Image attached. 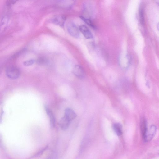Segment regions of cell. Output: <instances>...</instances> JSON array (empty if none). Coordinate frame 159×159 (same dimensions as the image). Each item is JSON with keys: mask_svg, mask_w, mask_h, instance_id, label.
Here are the masks:
<instances>
[{"mask_svg": "<svg viewBox=\"0 0 159 159\" xmlns=\"http://www.w3.org/2000/svg\"><path fill=\"white\" fill-rule=\"evenodd\" d=\"M7 76L11 79H17L20 75V71L19 69L14 66H10L7 67L5 70Z\"/></svg>", "mask_w": 159, "mask_h": 159, "instance_id": "6da1fadb", "label": "cell"}, {"mask_svg": "<svg viewBox=\"0 0 159 159\" xmlns=\"http://www.w3.org/2000/svg\"><path fill=\"white\" fill-rule=\"evenodd\" d=\"M66 28L68 33L72 36L76 38L79 37V30L73 22L71 21L68 22Z\"/></svg>", "mask_w": 159, "mask_h": 159, "instance_id": "7a4b0ae2", "label": "cell"}, {"mask_svg": "<svg viewBox=\"0 0 159 159\" xmlns=\"http://www.w3.org/2000/svg\"><path fill=\"white\" fill-rule=\"evenodd\" d=\"M72 72L77 78L80 79H83L85 75V72L83 68L80 66L76 65L74 66Z\"/></svg>", "mask_w": 159, "mask_h": 159, "instance_id": "3957f363", "label": "cell"}, {"mask_svg": "<svg viewBox=\"0 0 159 159\" xmlns=\"http://www.w3.org/2000/svg\"><path fill=\"white\" fill-rule=\"evenodd\" d=\"M156 130V127L155 125H151L149 129H148L143 139L144 141L148 142L151 140L155 135Z\"/></svg>", "mask_w": 159, "mask_h": 159, "instance_id": "277c9868", "label": "cell"}, {"mask_svg": "<svg viewBox=\"0 0 159 159\" xmlns=\"http://www.w3.org/2000/svg\"><path fill=\"white\" fill-rule=\"evenodd\" d=\"M66 17L64 15H58L56 16L52 20V22L55 24L63 27L64 24Z\"/></svg>", "mask_w": 159, "mask_h": 159, "instance_id": "5b68a950", "label": "cell"}, {"mask_svg": "<svg viewBox=\"0 0 159 159\" xmlns=\"http://www.w3.org/2000/svg\"><path fill=\"white\" fill-rule=\"evenodd\" d=\"M79 30L86 38L90 39L93 38L92 33L86 26L81 25L79 26Z\"/></svg>", "mask_w": 159, "mask_h": 159, "instance_id": "8992f818", "label": "cell"}, {"mask_svg": "<svg viewBox=\"0 0 159 159\" xmlns=\"http://www.w3.org/2000/svg\"><path fill=\"white\" fill-rule=\"evenodd\" d=\"M44 108L47 114L49 117L51 126L52 127H54L55 126V119L53 113L46 105L44 106Z\"/></svg>", "mask_w": 159, "mask_h": 159, "instance_id": "52a82bcc", "label": "cell"}, {"mask_svg": "<svg viewBox=\"0 0 159 159\" xmlns=\"http://www.w3.org/2000/svg\"><path fill=\"white\" fill-rule=\"evenodd\" d=\"M70 121L64 116L60 120L59 124L61 129L63 130H66L68 128Z\"/></svg>", "mask_w": 159, "mask_h": 159, "instance_id": "ba28073f", "label": "cell"}, {"mask_svg": "<svg viewBox=\"0 0 159 159\" xmlns=\"http://www.w3.org/2000/svg\"><path fill=\"white\" fill-rule=\"evenodd\" d=\"M9 18L7 16H4L0 22V34L3 33L7 28L9 22Z\"/></svg>", "mask_w": 159, "mask_h": 159, "instance_id": "9c48e42d", "label": "cell"}, {"mask_svg": "<svg viewBox=\"0 0 159 159\" xmlns=\"http://www.w3.org/2000/svg\"><path fill=\"white\" fill-rule=\"evenodd\" d=\"M64 116L71 121L76 117L77 115L72 109L68 108L65 110Z\"/></svg>", "mask_w": 159, "mask_h": 159, "instance_id": "30bf717a", "label": "cell"}, {"mask_svg": "<svg viewBox=\"0 0 159 159\" xmlns=\"http://www.w3.org/2000/svg\"><path fill=\"white\" fill-rule=\"evenodd\" d=\"M140 128L141 134L143 139L148 130L147 122L145 118H142L141 120Z\"/></svg>", "mask_w": 159, "mask_h": 159, "instance_id": "8fae6325", "label": "cell"}, {"mask_svg": "<svg viewBox=\"0 0 159 159\" xmlns=\"http://www.w3.org/2000/svg\"><path fill=\"white\" fill-rule=\"evenodd\" d=\"M113 128L114 132L118 136H120L122 134V128L121 124L117 123H114L113 125Z\"/></svg>", "mask_w": 159, "mask_h": 159, "instance_id": "7c38bea8", "label": "cell"}, {"mask_svg": "<svg viewBox=\"0 0 159 159\" xmlns=\"http://www.w3.org/2000/svg\"><path fill=\"white\" fill-rule=\"evenodd\" d=\"M80 18L89 26L93 29L95 28V26L92 22L89 19L85 18L83 16H80Z\"/></svg>", "mask_w": 159, "mask_h": 159, "instance_id": "4fadbf2b", "label": "cell"}, {"mask_svg": "<svg viewBox=\"0 0 159 159\" xmlns=\"http://www.w3.org/2000/svg\"><path fill=\"white\" fill-rule=\"evenodd\" d=\"M143 10L142 7H140L139 10V15L140 22L141 24L143 25L144 21V16Z\"/></svg>", "mask_w": 159, "mask_h": 159, "instance_id": "5bb4252c", "label": "cell"}, {"mask_svg": "<svg viewBox=\"0 0 159 159\" xmlns=\"http://www.w3.org/2000/svg\"><path fill=\"white\" fill-rule=\"evenodd\" d=\"M57 155L55 152H51L45 159H57Z\"/></svg>", "mask_w": 159, "mask_h": 159, "instance_id": "9a60e30c", "label": "cell"}, {"mask_svg": "<svg viewBox=\"0 0 159 159\" xmlns=\"http://www.w3.org/2000/svg\"><path fill=\"white\" fill-rule=\"evenodd\" d=\"M35 61L34 59L27 60L23 62V65L25 66H28L32 65L35 62Z\"/></svg>", "mask_w": 159, "mask_h": 159, "instance_id": "2e32d148", "label": "cell"}, {"mask_svg": "<svg viewBox=\"0 0 159 159\" xmlns=\"http://www.w3.org/2000/svg\"><path fill=\"white\" fill-rule=\"evenodd\" d=\"M25 49H22L14 54L12 57V58H15L20 56L23 52Z\"/></svg>", "mask_w": 159, "mask_h": 159, "instance_id": "e0dca14e", "label": "cell"}, {"mask_svg": "<svg viewBox=\"0 0 159 159\" xmlns=\"http://www.w3.org/2000/svg\"><path fill=\"white\" fill-rule=\"evenodd\" d=\"M17 1L16 0H7L6 2V4L7 6H10L15 4Z\"/></svg>", "mask_w": 159, "mask_h": 159, "instance_id": "ac0fdd59", "label": "cell"}, {"mask_svg": "<svg viewBox=\"0 0 159 159\" xmlns=\"http://www.w3.org/2000/svg\"><path fill=\"white\" fill-rule=\"evenodd\" d=\"M1 105L0 104V121L2 118V107L1 106Z\"/></svg>", "mask_w": 159, "mask_h": 159, "instance_id": "d6986e66", "label": "cell"}]
</instances>
